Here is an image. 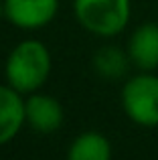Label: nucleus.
Returning <instances> with one entry per match:
<instances>
[{
    "mask_svg": "<svg viewBox=\"0 0 158 160\" xmlns=\"http://www.w3.org/2000/svg\"><path fill=\"white\" fill-rule=\"evenodd\" d=\"M53 71V55L39 39H24L12 47L4 61V77L18 93L41 91Z\"/></svg>",
    "mask_w": 158,
    "mask_h": 160,
    "instance_id": "obj_1",
    "label": "nucleus"
},
{
    "mask_svg": "<svg viewBox=\"0 0 158 160\" xmlns=\"http://www.w3.org/2000/svg\"><path fill=\"white\" fill-rule=\"evenodd\" d=\"M73 14L89 35L111 39L130 22L132 0H73Z\"/></svg>",
    "mask_w": 158,
    "mask_h": 160,
    "instance_id": "obj_2",
    "label": "nucleus"
},
{
    "mask_svg": "<svg viewBox=\"0 0 158 160\" xmlns=\"http://www.w3.org/2000/svg\"><path fill=\"white\" fill-rule=\"evenodd\" d=\"M120 102L132 124L140 128H158V75H154V71H140L128 77Z\"/></svg>",
    "mask_w": 158,
    "mask_h": 160,
    "instance_id": "obj_3",
    "label": "nucleus"
},
{
    "mask_svg": "<svg viewBox=\"0 0 158 160\" xmlns=\"http://www.w3.org/2000/svg\"><path fill=\"white\" fill-rule=\"evenodd\" d=\"M4 18L20 31H41L59 14V0H2Z\"/></svg>",
    "mask_w": 158,
    "mask_h": 160,
    "instance_id": "obj_4",
    "label": "nucleus"
},
{
    "mask_svg": "<svg viewBox=\"0 0 158 160\" xmlns=\"http://www.w3.org/2000/svg\"><path fill=\"white\" fill-rule=\"evenodd\" d=\"M24 122L39 134H55L65 124V109L57 98L35 91L24 95Z\"/></svg>",
    "mask_w": 158,
    "mask_h": 160,
    "instance_id": "obj_5",
    "label": "nucleus"
},
{
    "mask_svg": "<svg viewBox=\"0 0 158 160\" xmlns=\"http://www.w3.org/2000/svg\"><path fill=\"white\" fill-rule=\"evenodd\" d=\"M126 51L130 61L140 71L158 69V22H142L132 31Z\"/></svg>",
    "mask_w": 158,
    "mask_h": 160,
    "instance_id": "obj_6",
    "label": "nucleus"
},
{
    "mask_svg": "<svg viewBox=\"0 0 158 160\" xmlns=\"http://www.w3.org/2000/svg\"><path fill=\"white\" fill-rule=\"evenodd\" d=\"M24 126V95L8 83H0V146L12 142Z\"/></svg>",
    "mask_w": 158,
    "mask_h": 160,
    "instance_id": "obj_7",
    "label": "nucleus"
},
{
    "mask_svg": "<svg viewBox=\"0 0 158 160\" xmlns=\"http://www.w3.org/2000/svg\"><path fill=\"white\" fill-rule=\"evenodd\" d=\"M111 154L110 138L95 130L77 134L67 148V160H111Z\"/></svg>",
    "mask_w": 158,
    "mask_h": 160,
    "instance_id": "obj_8",
    "label": "nucleus"
},
{
    "mask_svg": "<svg viewBox=\"0 0 158 160\" xmlns=\"http://www.w3.org/2000/svg\"><path fill=\"white\" fill-rule=\"evenodd\" d=\"M132 61L128 51L116 47V45H106V47L97 49L93 55V69L99 77L107 79V81H116L122 79L128 73Z\"/></svg>",
    "mask_w": 158,
    "mask_h": 160,
    "instance_id": "obj_9",
    "label": "nucleus"
},
{
    "mask_svg": "<svg viewBox=\"0 0 158 160\" xmlns=\"http://www.w3.org/2000/svg\"><path fill=\"white\" fill-rule=\"evenodd\" d=\"M0 18H4V4H2V0H0Z\"/></svg>",
    "mask_w": 158,
    "mask_h": 160,
    "instance_id": "obj_10",
    "label": "nucleus"
}]
</instances>
